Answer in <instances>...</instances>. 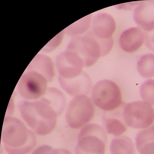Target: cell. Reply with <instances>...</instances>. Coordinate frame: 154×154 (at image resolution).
<instances>
[{
  "label": "cell",
  "mask_w": 154,
  "mask_h": 154,
  "mask_svg": "<svg viewBox=\"0 0 154 154\" xmlns=\"http://www.w3.org/2000/svg\"><path fill=\"white\" fill-rule=\"evenodd\" d=\"M60 56L57 61L59 76L63 79H70L81 74L83 72V62L75 52L67 49Z\"/></svg>",
  "instance_id": "cell-9"
},
{
  "label": "cell",
  "mask_w": 154,
  "mask_h": 154,
  "mask_svg": "<svg viewBox=\"0 0 154 154\" xmlns=\"http://www.w3.org/2000/svg\"><path fill=\"white\" fill-rule=\"evenodd\" d=\"M1 140L8 154H27L36 143L32 131L18 118L7 116L4 120Z\"/></svg>",
  "instance_id": "cell-2"
},
{
  "label": "cell",
  "mask_w": 154,
  "mask_h": 154,
  "mask_svg": "<svg viewBox=\"0 0 154 154\" xmlns=\"http://www.w3.org/2000/svg\"><path fill=\"white\" fill-rule=\"evenodd\" d=\"M145 39V33L138 27L130 28L121 34L119 44L124 51L132 53L137 51L141 46Z\"/></svg>",
  "instance_id": "cell-12"
},
{
  "label": "cell",
  "mask_w": 154,
  "mask_h": 154,
  "mask_svg": "<svg viewBox=\"0 0 154 154\" xmlns=\"http://www.w3.org/2000/svg\"><path fill=\"white\" fill-rule=\"evenodd\" d=\"M100 43L99 39L90 31L84 35L73 38L67 49L75 52L82 60L84 66L88 67L103 56Z\"/></svg>",
  "instance_id": "cell-6"
},
{
  "label": "cell",
  "mask_w": 154,
  "mask_h": 154,
  "mask_svg": "<svg viewBox=\"0 0 154 154\" xmlns=\"http://www.w3.org/2000/svg\"><path fill=\"white\" fill-rule=\"evenodd\" d=\"M48 82L46 78L39 73L26 70L19 79L17 89L20 95L25 100H36L45 94Z\"/></svg>",
  "instance_id": "cell-8"
},
{
  "label": "cell",
  "mask_w": 154,
  "mask_h": 154,
  "mask_svg": "<svg viewBox=\"0 0 154 154\" xmlns=\"http://www.w3.org/2000/svg\"><path fill=\"white\" fill-rule=\"evenodd\" d=\"M31 154H72L68 150L63 148L53 149L50 146L44 145L35 149Z\"/></svg>",
  "instance_id": "cell-22"
},
{
  "label": "cell",
  "mask_w": 154,
  "mask_h": 154,
  "mask_svg": "<svg viewBox=\"0 0 154 154\" xmlns=\"http://www.w3.org/2000/svg\"><path fill=\"white\" fill-rule=\"evenodd\" d=\"M44 96L48 100L58 116L63 112L66 101L64 95L61 91L55 88H48Z\"/></svg>",
  "instance_id": "cell-17"
},
{
  "label": "cell",
  "mask_w": 154,
  "mask_h": 154,
  "mask_svg": "<svg viewBox=\"0 0 154 154\" xmlns=\"http://www.w3.org/2000/svg\"><path fill=\"white\" fill-rule=\"evenodd\" d=\"M137 69L140 75L145 78L154 76V54L148 53L142 56L138 60Z\"/></svg>",
  "instance_id": "cell-19"
},
{
  "label": "cell",
  "mask_w": 154,
  "mask_h": 154,
  "mask_svg": "<svg viewBox=\"0 0 154 154\" xmlns=\"http://www.w3.org/2000/svg\"><path fill=\"white\" fill-rule=\"evenodd\" d=\"M141 98L151 105H154V80L149 79L143 82L140 88Z\"/></svg>",
  "instance_id": "cell-21"
},
{
  "label": "cell",
  "mask_w": 154,
  "mask_h": 154,
  "mask_svg": "<svg viewBox=\"0 0 154 154\" xmlns=\"http://www.w3.org/2000/svg\"><path fill=\"white\" fill-rule=\"evenodd\" d=\"M76 154H104L107 136L100 125L90 123L83 127L78 136Z\"/></svg>",
  "instance_id": "cell-3"
},
{
  "label": "cell",
  "mask_w": 154,
  "mask_h": 154,
  "mask_svg": "<svg viewBox=\"0 0 154 154\" xmlns=\"http://www.w3.org/2000/svg\"><path fill=\"white\" fill-rule=\"evenodd\" d=\"M118 109L112 111H104L102 116L103 125L107 133L116 137L120 136L127 129L122 119L123 114L121 116Z\"/></svg>",
  "instance_id": "cell-14"
},
{
  "label": "cell",
  "mask_w": 154,
  "mask_h": 154,
  "mask_svg": "<svg viewBox=\"0 0 154 154\" xmlns=\"http://www.w3.org/2000/svg\"><path fill=\"white\" fill-rule=\"evenodd\" d=\"M122 114L126 125L134 128H147L154 121V109L144 101L126 104L123 107Z\"/></svg>",
  "instance_id": "cell-7"
},
{
  "label": "cell",
  "mask_w": 154,
  "mask_h": 154,
  "mask_svg": "<svg viewBox=\"0 0 154 154\" xmlns=\"http://www.w3.org/2000/svg\"><path fill=\"white\" fill-rule=\"evenodd\" d=\"M59 83L63 89L68 94L73 97L88 94L91 91L92 82L90 77L83 71L75 78L66 79L58 77Z\"/></svg>",
  "instance_id": "cell-11"
},
{
  "label": "cell",
  "mask_w": 154,
  "mask_h": 154,
  "mask_svg": "<svg viewBox=\"0 0 154 154\" xmlns=\"http://www.w3.org/2000/svg\"><path fill=\"white\" fill-rule=\"evenodd\" d=\"M95 107L91 99L85 95L75 97L68 104L65 117L68 126L79 128L88 123L94 117Z\"/></svg>",
  "instance_id": "cell-5"
},
{
  "label": "cell",
  "mask_w": 154,
  "mask_h": 154,
  "mask_svg": "<svg viewBox=\"0 0 154 154\" xmlns=\"http://www.w3.org/2000/svg\"><path fill=\"white\" fill-rule=\"evenodd\" d=\"M115 29L116 24L112 17L107 13H101L93 18L91 31L99 38L107 39L112 38Z\"/></svg>",
  "instance_id": "cell-13"
},
{
  "label": "cell",
  "mask_w": 154,
  "mask_h": 154,
  "mask_svg": "<svg viewBox=\"0 0 154 154\" xmlns=\"http://www.w3.org/2000/svg\"><path fill=\"white\" fill-rule=\"evenodd\" d=\"M135 144L140 154H154V125L139 131Z\"/></svg>",
  "instance_id": "cell-15"
},
{
  "label": "cell",
  "mask_w": 154,
  "mask_h": 154,
  "mask_svg": "<svg viewBox=\"0 0 154 154\" xmlns=\"http://www.w3.org/2000/svg\"><path fill=\"white\" fill-rule=\"evenodd\" d=\"M109 150L111 154H135L132 140L125 135L113 138L110 145Z\"/></svg>",
  "instance_id": "cell-16"
},
{
  "label": "cell",
  "mask_w": 154,
  "mask_h": 154,
  "mask_svg": "<svg viewBox=\"0 0 154 154\" xmlns=\"http://www.w3.org/2000/svg\"><path fill=\"white\" fill-rule=\"evenodd\" d=\"M91 96L94 104L105 111L117 109L123 103L119 88L109 79L97 82L93 87Z\"/></svg>",
  "instance_id": "cell-4"
},
{
  "label": "cell",
  "mask_w": 154,
  "mask_h": 154,
  "mask_svg": "<svg viewBox=\"0 0 154 154\" xmlns=\"http://www.w3.org/2000/svg\"><path fill=\"white\" fill-rule=\"evenodd\" d=\"M17 106L22 117L37 134H49L56 126L57 113L44 96L34 101H20Z\"/></svg>",
  "instance_id": "cell-1"
},
{
  "label": "cell",
  "mask_w": 154,
  "mask_h": 154,
  "mask_svg": "<svg viewBox=\"0 0 154 154\" xmlns=\"http://www.w3.org/2000/svg\"><path fill=\"white\" fill-rule=\"evenodd\" d=\"M91 17V15L90 14L68 26L69 34L71 35H76L83 33L89 28Z\"/></svg>",
  "instance_id": "cell-20"
},
{
  "label": "cell",
  "mask_w": 154,
  "mask_h": 154,
  "mask_svg": "<svg viewBox=\"0 0 154 154\" xmlns=\"http://www.w3.org/2000/svg\"><path fill=\"white\" fill-rule=\"evenodd\" d=\"M136 3L133 18L140 28L145 32L154 30V0H143Z\"/></svg>",
  "instance_id": "cell-10"
},
{
  "label": "cell",
  "mask_w": 154,
  "mask_h": 154,
  "mask_svg": "<svg viewBox=\"0 0 154 154\" xmlns=\"http://www.w3.org/2000/svg\"><path fill=\"white\" fill-rule=\"evenodd\" d=\"M34 60L26 68V70L36 71L44 76L48 82L53 79L54 76V66L50 60Z\"/></svg>",
  "instance_id": "cell-18"
}]
</instances>
